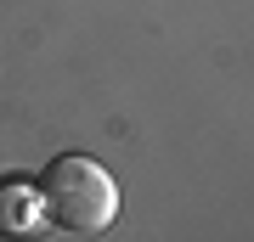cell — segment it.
<instances>
[{"instance_id":"6da1fadb","label":"cell","mask_w":254,"mask_h":242,"mask_svg":"<svg viewBox=\"0 0 254 242\" xmlns=\"http://www.w3.org/2000/svg\"><path fill=\"white\" fill-rule=\"evenodd\" d=\"M40 208H46V225L68 237H102L119 220V186L113 175L102 169L96 158L85 152H57L46 169H40Z\"/></svg>"},{"instance_id":"7a4b0ae2","label":"cell","mask_w":254,"mask_h":242,"mask_svg":"<svg viewBox=\"0 0 254 242\" xmlns=\"http://www.w3.org/2000/svg\"><path fill=\"white\" fill-rule=\"evenodd\" d=\"M46 225V208H40V186L28 180H0V237L6 242H28Z\"/></svg>"}]
</instances>
